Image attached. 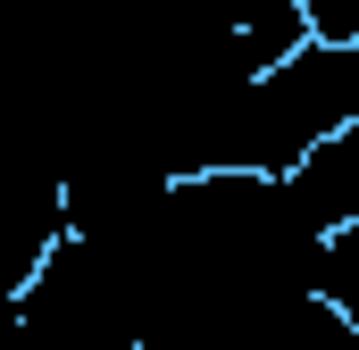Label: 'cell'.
Here are the masks:
<instances>
[{
  "mask_svg": "<svg viewBox=\"0 0 359 350\" xmlns=\"http://www.w3.org/2000/svg\"><path fill=\"white\" fill-rule=\"evenodd\" d=\"M268 350H359V317L326 292H284L268 300Z\"/></svg>",
  "mask_w": 359,
  "mask_h": 350,
  "instance_id": "cell-1",
  "label": "cell"
}]
</instances>
